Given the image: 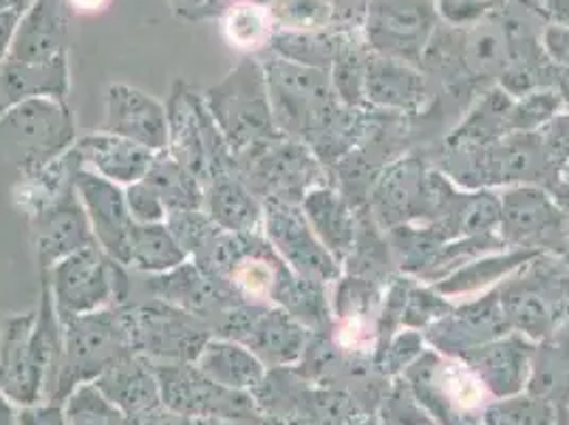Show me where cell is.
<instances>
[{
    "mask_svg": "<svg viewBox=\"0 0 569 425\" xmlns=\"http://www.w3.org/2000/svg\"><path fill=\"white\" fill-rule=\"evenodd\" d=\"M64 354L53 401L71 394L81 380L98 378L104 370L134 354L126 308L94 310L62 322Z\"/></svg>",
    "mask_w": 569,
    "mask_h": 425,
    "instance_id": "cell-1",
    "label": "cell"
},
{
    "mask_svg": "<svg viewBox=\"0 0 569 425\" xmlns=\"http://www.w3.org/2000/svg\"><path fill=\"white\" fill-rule=\"evenodd\" d=\"M72 139L69 107L58 98H30L0 116V145L26 175L64 156Z\"/></svg>",
    "mask_w": 569,
    "mask_h": 425,
    "instance_id": "cell-2",
    "label": "cell"
},
{
    "mask_svg": "<svg viewBox=\"0 0 569 425\" xmlns=\"http://www.w3.org/2000/svg\"><path fill=\"white\" fill-rule=\"evenodd\" d=\"M121 266L96 245L58 261L51 268V287L60 322L94 313L109 303L123 305L130 296V277Z\"/></svg>",
    "mask_w": 569,
    "mask_h": 425,
    "instance_id": "cell-3",
    "label": "cell"
},
{
    "mask_svg": "<svg viewBox=\"0 0 569 425\" xmlns=\"http://www.w3.org/2000/svg\"><path fill=\"white\" fill-rule=\"evenodd\" d=\"M134 352L174 362H196L211 340V326L183 308L160 300L126 308Z\"/></svg>",
    "mask_w": 569,
    "mask_h": 425,
    "instance_id": "cell-4",
    "label": "cell"
},
{
    "mask_svg": "<svg viewBox=\"0 0 569 425\" xmlns=\"http://www.w3.org/2000/svg\"><path fill=\"white\" fill-rule=\"evenodd\" d=\"M162 401L177 415L188 417H244L249 398L238 389L217 385L196 366L183 362L156 366Z\"/></svg>",
    "mask_w": 569,
    "mask_h": 425,
    "instance_id": "cell-5",
    "label": "cell"
},
{
    "mask_svg": "<svg viewBox=\"0 0 569 425\" xmlns=\"http://www.w3.org/2000/svg\"><path fill=\"white\" fill-rule=\"evenodd\" d=\"M74 188L81 194V205L88 212L94 237L107 256L119 264H128L130 258V230L134 219L128 211L126 194L118 184L100 177L86 166L74 172Z\"/></svg>",
    "mask_w": 569,
    "mask_h": 425,
    "instance_id": "cell-6",
    "label": "cell"
},
{
    "mask_svg": "<svg viewBox=\"0 0 569 425\" xmlns=\"http://www.w3.org/2000/svg\"><path fill=\"white\" fill-rule=\"evenodd\" d=\"M32 226L43 273H49L58 261L72 254L96 245V238L90 233L92 226L88 212L83 209L74 186L46 211L34 215Z\"/></svg>",
    "mask_w": 569,
    "mask_h": 425,
    "instance_id": "cell-7",
    "label": "cell"
},
{
    "mask_svg": "<svg viewBox=\"0 0 569 425\" xmlns=\"http://www.w3.org/2000/svg\"><path fill=\"white\" fill-rule=\"evenodd\" d=\"M214 126L221 128L223 141L242 151L268 132L270 113L266 96L249 88V81L234 79L214 88L207 96Z\"/></svg>",
    "mask_w": 569,
    "mask_h": 425,
    "instance_id": "cell-8",
    "label": "cell"
},
{
    "mask_svg": "<svg viewBox=\"0 0 569 425\" xmlns=\"http://www.w3.org/2000/svg\"><path fill=\"white\" fill-rule=\"evenodd\" d=\"M102 130L158 154L168 145V113L151 96L128 86H113Z\"/></svg>",
    "mask_w": 569,
    "mask_h": 425,
    "instance_id": "cell-9",
    "label": "cell"
},
{
    "mask_svg": "<svg viewBox=\"0 0 569 425\" xmlns=\"http://www.w3.org/2000/svg\"><path fill=\"white\" fill-rule=\"evenodd\" d=\"M37 315L24 313L9 317L2 326V349H0V373L2 387L9 401L34 404L46 389V375L41 373L32 347L30 334Z\"/></svg>",
    "mask_w": 569,
    "mask_h": 425,
    "instance_id": "cell-10",
    "label": "cell"
},
{
    "mask_svg": "<svg viewBox=\"0 0 569 425\" xmlns=\"http://www.w3.org/2000/svg\"><path fill=\"white\" fill-rule=\"evenodd\" d=\"M72 149L79 156L81 166H90L92 172L113 184L128 186L142 181L156 158V151L109 132L83 137Z\"/></svg>",
    "mask_w": 569,
    "mask_h": 425,
    "instance_id": "cell-11",
    "label": "cell"
},
{
    "mask_svg": "<svg viewBox=\"0 0 569 425\" xmlns=\"http://www.w3.org/2000/svg\"><path fill=\"white\" fill-rule=\"evenodd\" d=\"M94 385L107 401L130 417L156 411L162 398L156 370L149 368V362L132 355L104 370Z\"/></svg>",
    "mask_w": 569,
    "mask_h": 425,
    "instance_id": "cell-12",
    "label": "cell"
},
{
    "mask_svg": "<svg viewBox=\"0 0 569 425\" xmlns=\"http://www.w3.org/2000/svg\"><path fill=\"white\" fill-rule=\"evenodd\" d=\"M193 366L217 385L238 389V392L247 387H256L263 377L258 357L247 352V347L228 338L209 340L196 357Z\"/></svg>",
    "mask_w": 569,
    "mask_h": 425,
    "instance_id": "cell-13",
    "label": "cell"
},
{
    "mask_svg": "<svg viewBox=\"0 0 569 425\" xmlns=\"http://www.w3.org/2000/svg\"><path fill=\"white\" fill-rule=\"evenodd\" d=\"M266 228L268 235L279 247L287 260L291 261L298 270L305 273H323L326 261L319 251L317 243L310 238L309 228L305 219L287 205L270 202L266 212Z\"/></svg>",
    "mask_w": 569,
    "mask_h": 425,
    "instance_id": "cell-14",
    "label": "cell"
},
{
    "mask_svg": "<svg viewBox=\"0 0 569 425\" xmlns=\"http://www.w3.org/2000/svg\"><path fill=\"white\" fill-rule=\"evenodd\" d=\"M67 95V71L60 62L48 65H11L0 75V98L4 107L20 105L30 98H58Z\"/></svg>",
    "mask_w": 569,
    "mask_h": 425,
    "instance_id": "cell-15",
    "label": "cell"
},
{
    "mask_svg": "<svg viewBox=\"0 0 569 425\" xmlns=\"http://www.w3.org/2000/svg\"><path fill=\"white\" fill-rule=\"evenodd\" d=\"M142 181L160 196L167 211H200L202 207V181L164 151L156 154Z\"/></svg>",
    "mask_w": 569,
    "mask_h": 425,
    "instance_id": "cell-16",
    "label": "cell"
},
{
    "mask_svg": "<svg viewBox=\"0 0 569 425\" xmlns=\"http://www.w3.org/2000/svg\"><path fill=\"white\" fill-rule=\"evenodd\" d=\"M209 217L223 230H232L237 235L251 233L260 217V209L253 202L251 194L232 177L228 170L213 175L209 179Z\"/></svg>",
    "mask_w": 569,
    "mask_h": 425,
    "instance_id": "cell-17",
    "label": "cell"
},
{
    "mask_svg": "<svg viewBox=\"0 0 569 425\" xmlns=\"http://www.w3.org/2000/svg\"><path fill=\"white\" fill-rule=\"evenodd\" d=\"M188 258L164 224H137L130 230L128 264L142 273H168Z\"/></svg>",
    "mask_w": 569,
    "mask_h": 425,
    "instance_id": "cell-18",
    "label": "cell"
},
{
    "mask_svg": "<svg viewBox=\"0 0 569 425\" xmlns=\"http://www.w3.org/2000/svg\"><path fill=\"white\" fill-rule=\"evenodd\" d=\"M223 28L232 46L240 49H256L266 43L270 32V20H268V13L258 4L240 2L228 11Z\"/></svg>",
    "mask_w": 569,
    "mask_h": 425,
    "instance_id": "cell-19",
    "label": "cell"
},
{
    "mask_svg": "<svg viewBox=\"0 0 569 425\" xmlns=\"http://www.w3.org/2000/svg\"><path fill=\"white\" fill-rule=\"evenodd\" d=\"M67 417L69 425H123V413L107 401L96 385L77 389Z\"/></svg>",
    "mask_w": 569,
    "mask_h": 425,
    "instance_id": "cell-20",
    "label": "cell"
},
{
    "mask_svg": "<svg viewBox=\"0 0 569 425\" xmlns=\"http://www.w3.org/2000/svg\"><path fill=\"white\" fill-rule=\"evenodd\" d=\"M438 383L447 398L463 411H472L482 402V389L480 383L461 366H445L438 373Z\"/></svg>",
    "mask_w": 569,
    "mask_h": 425,
    "instance_id": "cell-21",
    "label": "cell"
},
{
    "mask_svg": "<svg viewBox=\"0 0 569 425\" xmlns=\"http://www.w3.org/2000/svg\"><path fill=\"white\" fill-rule=\"evenodd\" d=\"M126 202H128V211L137 224H162V219L167 217L164 202L144 181L132 184L128 188Z\"/></svg>",
    "mask_w": 569,
    "mask_h": 425,
    "instance_id": "cell-22",
    "label": "cell"
},
{
    "mask_svg": "<svg viewBox=\"0 0 569 425\" xmlns=\"http://www.w3.org/2000/svg\"><path fill=\"white\" fill-rule=\"evenodd\" d=\"M277 16L283 24L309 28L326 22L328 4H323L321 0H283L277 7Z\"/></svg>",
    "mask_w": 569,
    "mask_h": 425,
    "instance_id": "cell-23",
    "label": "cell"
},
{
    "mask_svg": "<svg viewBox=\"0 0 569 425\" xmlns=\"http://www.w3.org/2000/svg\"><path fill=\"white\" fill-rule=\"evenodd\" d=\"M20 425H69L67 415L58 406H48V408H32L24 411L20 417Z\"/></svg>",
    "mask_w": 569,
    "mask_h": 425,
    "instance_id": "cell-24",
    "label": "cell"
},
{
    "mask_svg": "<svg viewBox=\"0 0 569 425\" xmlns=\"http://www.w3.org/2000/svg\"><path fill=\"white\" fill-rule=\"evenodd\" d=\"M177 417H181V415H177ZM177 417L174 415H156L153 411H149L144 415L134 417V424L130 425H181L177 422Z\"/></svg>",
    "mask_w": 569,
    "mask_h": 425,
    "instance_id": "cell-25",
    "label": "cell"
},
{
    "mask_svg": "<svg viewBox=\"0 0 569 425\" xmlns=\"http://www.w3.org/2000/svg\"><path fill=\"white\" fill-rule=\"evenodd\" d=\"M0 425H16L13 406L9 404V396L4 394V387H2V373H0Z\"/></svg>",
    "mask_w": 569,
    "mask_h": 425,
    "instance_id": "cell-26",
    "label": "cell"
},
{
    "mask_svg": "<svg viewBox=\"0 0 569 425\" xmlns=\"http://www.w3.org/2000/svg\"><path fill=\"white\" fill-rule=\"evenodd\" d=\"M71 2L72 7H74L77 11H83V13H94V11L104 9L109 0H71Z\"/></svg>",
    "mask_w": 569,
    "mask_h": 425,
    "instance_id": "cell-27",
    "label": "cell"
},
{
    "mask_svg": "<svg viewBox=\"0 0 569 425\" xmlns=\"http://www.w3.org/2000/svg\"><path fill=\"white\" fill-rule=\"evenodd\" d=\"M7 22H0V53H2V48H4V39H7Z\"/></svg>",
    "mask_w": 569,
    "mask_h": 425,
    "instance_id": "cell-28",
    "label": "cell"
},
{
    "mask_svg": "<svg viewBox=\"0 0 569 425\" xmlns=\"http://www.w3.org/2000/svg\"><path fill=\"white\" fill-rule=\"evenodd\" d=\"M7 111V107H4V102H2V98H0V116Z\"/></svg>",
    "mask_w": 569,
    "mask_h": 425,
    "instance_id": "cell-29",
    "label": "cell"
}]
</instances>
